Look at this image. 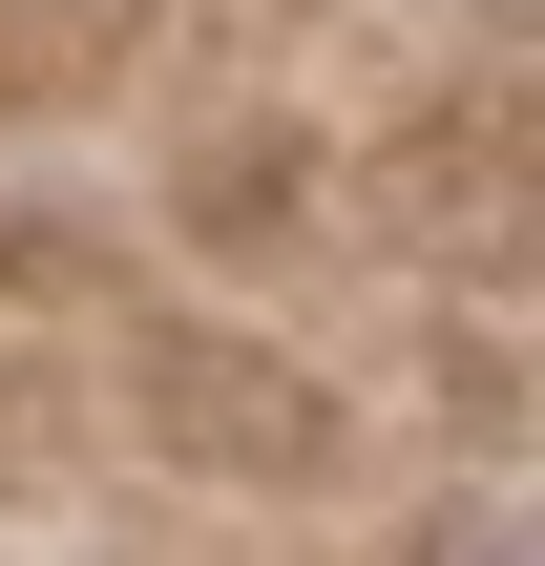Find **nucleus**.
<instances>
[{
  "mask_svg": "<svg viewBox=\"0 0 545 566\" xmlns=\"http://www.w3.org/2000/svg\"><path fill=\"white\" fill-rule=\"evenodd\" d=\"M525 566H545V525H525Z\"/></svg>",
  "mask_w": 545,
  "mask_h": 566,
  "instance_id": "f257e3e1",
  "label": "nucleus"
}]
</instances>
